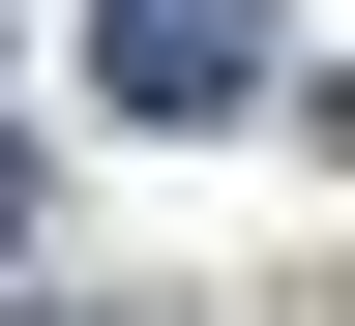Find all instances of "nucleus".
<instances>
[{
	"instance_id": "f257e3e1",
	"label": "nucleus",
	"mask_w": 355,
	"mask_h": 326,
	"mask_svg": "<svg viewBox=\"0 0 355 326\" xmlns=\"http://www.w3.org/2000/svg\"><path fill=\"white\" fill-rule=\"evenodd\" d=\"M89 89L119 119H237L266 89V0H89Z\"/></svg>"
},
{
	"instance_id": "f03ea898",
	"label": "nucleus",
	"mask_w": 355,
	"mask_h": 326,
	"mask_svg": "<svg viewBox=\"0 0 355 326\" xmlns=\"http://www.w3.org/2000/svg\"><path fill=\"white\" fill-rule=\"evenodd\" d=\"M0 238H30V149H0Z\"/></svg>"
}]
</instances>
